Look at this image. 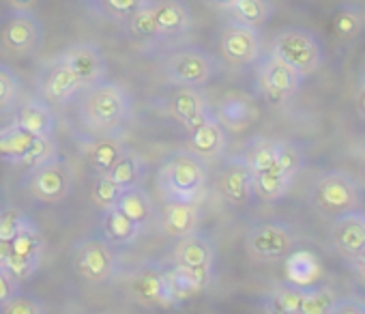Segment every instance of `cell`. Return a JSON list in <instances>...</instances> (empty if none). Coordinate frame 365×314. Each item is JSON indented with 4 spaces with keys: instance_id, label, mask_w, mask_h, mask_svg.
<instances>
[{
    "instance_id": "cell-29",
    "label": "cell",
    "mask_w": 365,
    "mask_h": 314,
    "mask_svg": "<svg viewBox=\"0 0 365 314\" xmlns=\"http://www.w3.org/2000/svg\"><path fill=\"white\" fill-rule=\"evenodd\" d=\"M142 233V224L127 218L118 207H110L103 211V237L112 245H131L138 241Z\"/></svg>"
},
{
    "instance_id": "cell-8",
    "label": "cell",
    "mask_w": 365,
    "mask_h": 314,
    "mask_svg": "<svg viewBox=\"0 0 365 314\" xmlns=\"http://www.w3.org/2000/svg\"><path fill=\"white\" fill-rule=\"evenodd\" d=\"M73 265L76 271L91 284H103L112 280V275L118 269V260L112 250V243L99 237H88L76 245Z\"/></svg>"
},
{
    "instance_id": "cell-28",
    "label": "cell",
    "mask_w": 365,
    "mask_h": 314,
    "mask_svg": "<svg viewBox=\"0 0 365 314\" xmlns=\"http://www.w3.org/2000/svg\"><path fill=\"white\" fill-rule=\"evenodd\" d=\"M14 123H18L20 127H24L31 133H37L41 138H52V133L56 129V116H54L52 108L39 99H31V101L22 103Z\"/></svg>"
},
{
    "instance_id": "cell-11",
    "label": "cell",
    "mask_w": 365,
    "mask_h": 314,
    "mask_svg": "<svg viewBox=\"0 0 365 314\" xmlns=\"http://www.w3.org/2000/svg\"><path fill=\"white\" fill-rule=\"evenodd\" d=\"M215 69L213 56L198 48L180 50L165 61L168 80L180 86H202L213 80Z\"/></svg>"
},
{
    "instance_id": "cell-4",
    "label": "cell",
    "mask_w": 365,
    "mask_h": 314,
    "mask_svg": "<svg viewBox=\"0 0 365 314\" xmlns=\"http://www.w3.org/2000/svg\"><path fill=\"white\" fill-rule=\"evenodd\" d=\"M271 54L290 65L303 78L312 76L324 61L320 41L305 29H284L277 33Z\"/></svg>"
},
{
    "instance_id": "cell-44",
    "label": "cell",
    "mask_w": 365,
    "mask_h": 314,
    "mask_svg": "<svg viewBox=\"0 0 365 314\" xmlns=\"http://www.w3.org/2000/svg\"><path fill=\"white\" fill-rule=\"evenodd\" d=\"M331 314H365V303L356 299H339L335 301Z\"/></svg>"
},
{
    "instance_id": "cell-49",
    "label": "cell",
    "mask_w": 365,
    "mask_h": 314,
    "mask_svg": "<svg viewBox=\"0 0 365 314\" xmlns=\"http://www.w3.org/2000/svg\"><path fill=\"white\" fill-rule=\"evenodd\" d=\"M202 3H207V5H211L215 9H228L235 3V0H202Z\"/></svg>"
},
{
    "instance_id": "cell-32",
    "label": "cell",
    "mask_w": 365,
    "mask_h": 314,
    "mask_svg": "<svg viewBox=\"0 0 365 314\" xmlns=\"http://www.w3.org/2000/svg\"><path fill=\"white\" fill-rule=\"evenodd\" d=\"M228 9L235 22L252 26V29H262L273 14L269 0H235Z\"/></svg>"
},
{
    "instance_id": "cell-3",
    "label": "cell",
    "mask_w": 365,
    "mask_h": 314,
    "mask_svg": "<svg viewBox=\"0 0 365 314\" xmlns=\"http://www.w3.org/2000/svg\"><path fill=\"white\" fill-rule=\"evenodd\" d=\"M192 26V16L182 0H148L135 16L129 18V29L140 39L174 37Z\"/></svg>"
},
{
    "instance_id": "cell-40",
    "label": "cell",
    "mask_w": 365,
    "mask_h": 314,
    "mask_svg": "<svg viewBox=\"0 0 365 314\" xmlns=\"http://www.w3.org/2000/svg\"><path fill=\"white\" fill-rule=\"evenodd\" d=\"M24 220H26V216L18 207L9 205V207L0 209V241H11L20 233Z\"/></svg>"
},
{
    "instance_id": "cell-21",
    "label": "cell",
    "mask_w": 365,
    "mask_h": 314,
    "mask_svg": "<svg viewBox=\"0 0 365 314\" xmlns=\"http://www.w3.org/2000/svg\"><path fill=\"white\" fill-rule=\"evenodd\" d=\"M286 282L299 288H309L320 284L324 275L322 260L312 250H290L284 258Z\"/></svg>"
},
{
    "instance_id": "cell-18",
    "label": "cell",
    "mask_w": 365,
    "mask_h": 314,
    "mask_svg": "<svg viewBox=\"0 0 365 314\" xmlns=\"http://www.w3.org/2000/svg\"><path fill=\"white\" fill-rule=\"evenodd\" d=\"M131 293L133 297L153 308V305H159V308H178L176 299L172 297L170 288H168V282H165V275H163V269H142L133 275V282H131Z\"/></svg>"
},
{
    "instance_id": "cell-33",
    "label": "cell",
    "mask_w": 365,
    "mask_h": 314,
    "mask_svg": "<svg viewBox=\"0 0 365 314\" xmlns=\"http://www.w3.org/2000/svg\"><path fill=\"white\" fill-rule=\"evenodd\" d=\"M303 290L292 284H279L273 288V293L267 299V310L277 312V314H301V303H303Z\"/></svg>"
},
{
    "instance_id": "cell-27",
    "label": "cell",
    "mask_w": 365,
    "mask_h": 314,
    "mask_svg": "<svg viewBox=\"0 0 365 314\" xmlns=\"http://www.w3.org/2000/svg\"><path fill=\"white\" fill-rule=\"evenodd\" d=\"M198 205L190 201H168L163 209V228L172 237H185L198 226Z\"/></svg>"
},
{
    "instance_id": "cell-20",
    "label": "cell",
    "mask_w": 365,
    "mask_h": 314,
    "mask_svg": "<svg viewBox=\"0 0 365 314\" xmlns=\"http://www.w3.org/2000/svg\"><path fill=\"white\" fill-rule=\"evenodd\" d=\"M333 245L344 254L354 258L365 250V213L348 211L344 216L335 218V224L331 228Z\"/></svg>"
},
{
    "instance_id": "cell-22",
    "label": "cell",
    "mask_w": 365,
    "mask_h": 314,
    "mask_svg": "<svg viewBox=\"0 0 365 314\" xmlns=\"http://www.w3.org/2000/svg\"><path fill=\"white\" fill-rule=\"evenodd\" d=\"M61 59L76 71L84 86H91L106 78V59L93 44H76Z\"/></svg>"
},
{
    "instance_id": "cell-5",
    "label": "cell",
    "mask_w": 365,
    "mask_h": 314,
    "mask_svg": "<svg viewBox=\"0 0 365 314\" xmlns=\"http://www.w3.org/2000/svg\"><path fill=\"white\" fill-rule=\"evenodd\" d=\"M303 162H305V155L301 146L292 142H279L275 164L267 173L254 177V192L262 201H269V203L282 198L292 186L299 171L303 168Z\"/></svg>"
},
{
    "instance_id": "cell-45",
    "label": "cell",
    "mask_w": 365,
    "mask_h": 314,
    "mask_svg": "<svg viewBox=\"0 0 365 314\" xmlns=\"http://www.w3.org/2000/svg\"><path fill=\"white\" fill-rule=\"evenodd\" d=\"M41 3L43 0H9L14 11H35L37 7H41Z\"/></svg>"
},
{
    "instance_id": "cell-14",
    "label": "cell",
    "mask_w": 365,
    "mask_h": 314,
    "mask_svg": "<svg viewBox=\"0 0 365 314\" xmlns=\"http://www.w3.org/2000/svg\"><path fill=\"white\" fill-rule=\"evenodd\" d=\"M301 82L303 76L273 54L260 65V88L271 103H282L290 99L299 91Z\"/></svg>"
},
{
    "instance_id": "cell-23",
    "label": "cell",
    "mask_w": 365,
    "mask_h": 314,
    "mask_svg": "<svg viewBox=\"0 0 365 314\" xmlns=\"http://www.w3.org/2000/svg\"><path fill=\"white\" fill-rule=\"evenodd\" d=\"M41 86H43L46 99L52 103H67L69 99H73L78 95L80 88H84L82 80L76 76V71L63 59L54 61L48 67Z\"/></svg>"
},
{
    "instance_id": "cell-16",
    "label": "cell",
    "mask_w": 365,
    "mask_h": 314,
    "mask_svg": "<svg viewBox=\"0 0 365 314\" xmlns=\"http://www.w3.org/2000/svg\"><path fill=\"white\" fill-rule=\"evenodd\" d=\"M174 263L190 267L194 271L213 275L215 267V245L209 237L198 235L196 231L180 237L176 250H174Z\"/></svg>"
},
{
    "instance_id": "cell-42",
    "label": "cell",
    "mask_w": 365,
    "mask_h": 314,
    "mask_svg": "<svg viewBox=\"0 0 365 314\" xmlns=\"http://www.w3.org/2000/svg\"><path fill=\"white\" fill-rule=\"evenodd\" d=\"M18 95V78L16 74L5 67V65H0V110L7 108Z\"/></svg>"
},
{
    "instance_id": "cell-37",
    "label": "cell",
    "mask_w": 365,
    "mask_h": 314,
    "mask_svg": "<svg viewBox=\"0 0 365 314\" xmlns=\"http://www.w3.org/2000/svg\"><path fill=\"white\" fill-rule=\"evenodd\" d=\"M337 301V295L329 286H309L303 290V303L301 314H331L333 305Z\"/></svg>"
},
{
    "instance_id": "cell-43",
    "label": "cell",
    "mask_w": 365,
    "mask_h": 314,
    "mask_svg": "<svg viewBox=\"0 0 365 314\" xmlns=\"http://www.w3.org/2000/svg\"><path fill=\"white\" fill-rule=\"evenodd\" d=\"M16 293H20V282L11 275L9 269L0 267V310H3L9 303V299Z\"/></svg>"
},
{
    "instance_id": "cell-30",
    "label": "cell",
    "mask_w": 365,
    "mask_h": 314,
    "mask_svg": "<svg viewBox=\"0 0 365 314\" xmlns=\"http://www.w3.org/2000/svg\"><path fill=\"white\" fill-rule=\"evenodd\" d=\"M116 207L138 224H144V222H148L153 218V201L146 194V190L140 188V186L125 188L118 203H116Z\"/></svg>"
},
{
    "instance_id": "cell-13",
    "label": "cell",
    "mask_w": 365,
    "mask_h": 314,
    "mask_svg": "<svg viewBox=\"0 0 365 314\" xmlns=\"http://www.w3.org/2000/svg\"><path fill=\"white\" fill-rule=\"evenodd\" d=\"M222 54L232 65H252L260 59L262 41L258 35V29L232 22L224 29L222 41H220Z\"/></svg>"
},
{
    "instance_id": "cell-25",
    "label": "cell",
    "mask_w": 365,
    "mask_h": 314,
    "mask_svg": "<svg viewBox=\"0 0 365 314\" xmlns=\"http://www.w3.org/2000/svg\"><path fill=\"white\" fill-rule=\"evenodd\" d=\"M168 288L172 293V297L176 299V303L180 305L182 301H187L196 295H200L205 288H209L211 284V275L194 271L190 267H182V265H172L168 269H163Z\"/></svg>"
},
{
    "instance_id": "cell-9",
    "label": "cell",
    "mask_w": 365,
    "mask_h": 314,
    "mask_svg": "<svg viewBox=\"0 0 365 314\" xmlns=\"http://www.w3.org/2000/svg\"><path fill=\"white\" fill-rule=\"evenodd\" d=\"M43 252H46V239L41 231L26 218L20 233L11 239L7 269L18 282H26L39 269Z\"/></svg>"
},
{
    "instance_id": "cell-47",
    "label": "cell",
    "mask_w": 365,
    "mask_h": 314,
    "mask_svg": "<svg viewBox=\"0 0 365 314\" xmlns=\"http://www.w3.org/2000/svg\"><path fill=\"white\" fill-rule=\"evenodd\" d=\"M352 260H354V269H356V273H359L361 278H365V250H363L361 254H356Z\"/></svg>"
},
{
    "instance_id": "cell-15",
    "label": "cell",
    "mask_w": 365,
    "mask_h": 314,
    "mask_svg": "<svg viewBox=\"0 0 365 314\" xmlns=\"http://www.w3.org/2000/svg\"><path fill=\"white\" fill-rule=\"evenodd\" d=\"M3 46L14 54H29L41 46L43 39V26L31 11H16L5 22L3 31Z\"/></svg>"
},
{
    "instance_id": "cell-50",
    "label": "cell",
    "mask_w": 365,
    "mask_h": 314,
    "mask_svg": "<svg viewBox=\"0 0 365 314\" xmlns=\"http://www.w3.org/2000/svg\"><path fill=\"white\" fill-rule=\"evenodd\" d=\"M359 164H361V173H363V177H365V144L359 148Z\"/></svg>"
},
{
    "instance_id": "cell-6",
    "label": "cell",
    "mask_w": 365,
    "mask_h": 314,
    "mask_svg": "<svg viewBox=\"0 0 365 314\" xmlns=\"http://www.w3.org/2000/svg\"><path fill=\"white\" fill-rule=\"evenodd\" d=\"M52 148L54 144L50 138L31 133L18 123H11L9 127L0 129V160L9 164H24L35 168L37 164L54 157L50 153Z\"/></svg>"
},
{
    "instance_id": "cell-2",
    "label": "cell",
    "mask_w": 365,
    "mask_h": 314,
    "mask_svg": "<svg viewBox=\"0 0 365 314\" xmlns=\"http://www.w3.org/2000/svg\"><path fill=\"white\" fill-rule=\"evenodd\" d=\"M159 186L168 201L198 203L207 188L205 162L190 151L172 155L159 171Z\"/></svg>"
},
{
    "instance_id": "cell-41",
    "label": "cell",
    "mask_w": 365,
    "mask_h": 314,
    "mask_svg": "<svg viewBox=\"0 0 365 314\" xmlns=\"http://www.w3.org/2000/svg\"><path fill=\"white\" fill-rule=\"evenodd\" d=\"M5 314H41L43 312V303L31 295H24V293H16L9 303L0 310Z\"/></svg>"
},
{
    "instance_id": "cell-10",
    "label": "cell",
    "mask_w": 365,
    "mask_h": 314,
    "mask_svg": "<svg viewBox=\"0 0 365 314\" xmlns=\"http://www.w3.org/2000/svg\"><path fill=\"white\" fill-rule=\"evenodd\" d=\"M73 190L69 168L58 162L56 157L37 164L29 179V192L35 201L43 205H58L63 203Z\"/></svg>"
},
{
    "instance_id": "cell-36",
    "label": "cell",
    "mask_w": 365,
    "mask_h": 314,
    "mask_svg": "<svg viewBox=\"0 0 365 314\" xmlns=\"http://www.w3.org/2000/svg\"><path fill=\"white\" fill-rule=\"evenodd\" d=\"M277 151H279V142L275 140H256L252 144L250 155H247V166L252 171V177L267 173L275 164Z\"/></svg>"
},
{
    "instance_id": "cell-26",
    "label": "cell",
    "mask_w": 365,
    "mask_h": 314,
    "mask_svg": "<svg viewBox=\"0 0 365 314\" xmlns=\"http://www.w3.org/2000/svg\"><path fill=\"white\" fill-rule=\"evenodd\" d=\"M209 114V106L205 97L196 91V86H185L172 97V116L187 131L200 125Z\"/></svg>"
},
{
    "instance_id": "cell-12",
    "label": "cell",
    "mask_w": 365,
    "mask_h": 314,
    "mask_svg": "<svg viewBox=\"0 0 365 314\" xmlns=\"http://www.w3.org/2000/svg\"><path fill=\"white\" fill-rule=\"evenodd\" d=\"M247 250L260 260H282L294 248V235L284 224L264 222L247 231Z\"/></svg>"
},
{
    "instance_id": "cell-24",
    "label": "cell",
    "mask_w": 365,
    "mask_h": 314,
    "mask_svg": "<svg viewBox=\"0 0 365 314\" xmlns=\"http://www.w3.org/2000/svg\"><path fill=\"white\" fill-rule=\"evenodd\" d=\"M190 153L198 155L200 160H211V157L220 155L226 148V129L217 121V116L209 114L200 125H196L190 131Z\"/></svg>"
},
{
    "instance_id": "cell-39",
    "label": "cell",
    "mask_w": 365,
    "mask_h": 314,
    "mask_svg": "<svg viewBox=\"0 0 365 314\" xmlns=\"http://www.w3.org/2000/svg\"><path fill=\"white\" fill-rule=\"evenodd\" d=\"M99 9L112 18V20H129L131 16H135L142 7L148 5V0H97Z\"/></svg>"
},
{
    "instance_id": "cell-35",
    "label": "cell",
    "mask_w": 365,
    "mask_h": 314,
    "mask_svg": "<svg viewBox=\"0 0 365 314\" xmlns=\"http://www.w3.org/2000/svg\"><path fill=\"white\" fill-rule=\"evenodd\" d=\"M108 175L125 190V188H131V186H138L140 183V175H142V164H140V157L131 151H125L116 164L108 171Z\"/></svg>"
},
{
    "instance_id": "cell-38",
    "label": "cell",
    "mask_w": 365,
    "mask_h": 314,
    "mask_svg": "<svg viewBox=\"0 0 365 314\" xmlns=\"http://www.w3.org/2000/svg\"><path fill=\"white\" fill-rule=\"evenodd\" d=\"M120 194H123V188L108 173H99V177L93 183V203L101 211H106L110 207H116Z\"/></svg>"
},
{
    "instance_id": "cell-1",
    "label": "cell",
    "mask_w": 365,
    "mask_h": 314,
    "mask_svg": "<svg viewBox=\"0 0 365 314\" xmlns=\"http://www.w3.org/2000/svg\"><path fill=\"white\" fill-rule=\"evenodd\" d=\"M129 110L131 103L127 93L120 86L103 80L86 86L80 103V114L84 123L99 133L118 129L129 118Z\"/></svg>"
},
{
    "instance_id": "cell-34",
    "label": "cell",
    "mask_w": 365,
    "mask_h": 314,
    "mask_svg": "<svg viewBox=\"0 0 365 314\" xmlns=\"http://www.w3.org/2000/svg\"><path fill=\"white\" fill-rule=\"evenodd\" d=\"M331 31L337 39L350 41L361 35L363 31V16L354 7H339L331 18Z\"/></svg>"
},
{
    "instance_id": "cell-17",
    "label": "cell",
    "mask_w": 365,
    "mask_h": 314,
    "mask_svg": "<svg viewBox=\"0 0 365 314\" xmlns=\"http://www.w3.org/2000/svg\"><path fill=\"white\" fill-rule=\"evenodd\" d=\"M220 190L226 203H230L232 207L250 205L252 194H254V177L247 166V160L237 157V160H230L224 166L222 177H220Z\"/></svg>"
},
{
    "instance_id": "cell-48",
    "label": "cell",
    "mask_w": 365,
    "mask_h": 314,
    "mask_svg": "<svg viewBox=\"0 0 365 314\" xmlns=\"http://www.w3.org/2000/svg\"><path fill=\"white\" fill-rule=\"evenodd\" d=\"M356 108H359V112L365 116V82L361 84V88H359V93H356Z\"/></svg>"
},
{
    "instance_id": "cell-19",
    "label": "cell",
    "mask_w": 365,
    "mask_h": 314,
    "mask_svg": "<svg viewBox=\"0 0 365 314\" xmlns=\"http://www.w3.org/2000/svg\"><path fill=\"white\" fill-rule=\"evenodd\" d=\"M215 116L226 131H243L258 118V106L250 95L232 91L222 97Z\"/></svg>"
},
{
    "instance_id": "cell-31",
    "label": "cell",
    "mask_w": 365,
    "mask_h": 314,
    "mask_svg": "<svg viewBox=\"0 0 365 314\" xmlns=\"http://www.w3.org/2000/svg\"><path fill=\"white\" fill-rule=\"evenodd\" d=\"M84 151H86L88 162H91L99 173H108V171L116 164L118 157L125 153L123 144H120L118 140L110 138V136H101V138L88 142Z\"/></svg>"
},
{
    "instance_id": "cell-46",
    "label": "cell",
    "mask_w": 365,
    "mask_h": 314,
    "mask_svg": "<svg viewBox=\"0 0 365 314\" xmlns=\"http://www.w3.org/2000/svg\"><path fill=\"white\" fill-rule=\"evenodd\" d=\"M9 252H11V241H0V267H5V269L9 260Z\"/></svg>"
},
{
    "instance_id": "cell-7",
    "label": "cell",
    "mask_w": 365,
    "mask_h": 314,
    "mask_svg": "<svg viewBox=\"0 0 365 314\" xmlns=\"http://www.w3.org/2000/svg\"><path fill=\"white\" fill-rule=\"evenodd\" d=\"M314 205L327 216H344L359 207V186L346 173H329L314 186Z\"/></svg>"
}]
</instances>
